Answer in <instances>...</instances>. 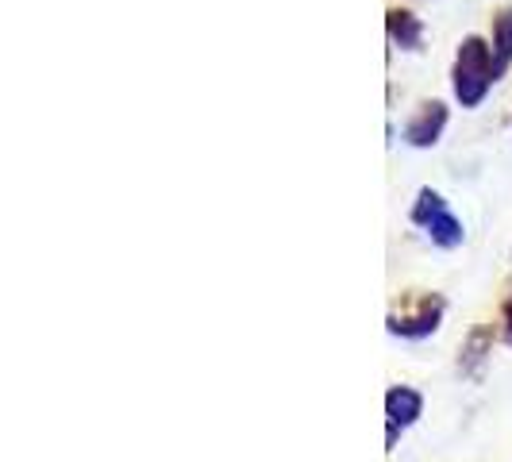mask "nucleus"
Wrapping results in <instances>:
<instances>
[{
  "mask_svg": "<svg viewBox=\"0 0 512 462\" xmlns=\"http://www.w3.org/2000/svg\"><path fill=\"white\" fill-rule=\"evenodd\" d=\"M497 81V66H493V47L478 35H466L455 51V66H451V89L462 108H478L489 97Z\"/></svg>",
  "mask_w": 512,
  "mask_h": 462,
  "instance_id": "f257e3e1",
  "label": "nucleus"
},
{
  "mask_svg": "<svg viewBox=\"0 0 512 462\" xmlns=\"http://www.w3.org/2000/svg\"><path fill=\"white\" fill-rule=\"evenodd\" d=\"M443 312L447 301L439 293H405L401 305L389 308V332L401 335V339H428L432 332H439L443 324Z\"/></svg>",
  "mask_w": 512,
  "mask_h": 462,
  "instance_id": "f03ea898",
  "label": "nucleus"
},
{
  "mask_svg": "<svg viewBox=\"0 0 512 462\" xmlns=\"http://www.w3.org/2000/svg\"><path fill=\"white\" fill-rule=\"evenodd\" d=\"M412 224L428 231V239H432L436 247H443V251H455V247H462V239H466L462 220L447 208L443 193H436V189H420V193H416Z\"/></svg>",
  "mask_w": 512,
  "mask_h": 462,
  "instance_id": "7ed1b4c3",
  "label": "nucleus"
},
{
  "mask_svg": "<svg viewBox=\"0 0 512 462\" xmlns=\"http://www.w3.org/2000/svg\"><path fill=\"white\" fill-rule=\"evenodd\" d=\"M420 412H424V397H420L412 385H393V389L385 393V424H389V432H385V451L397 447V436L420 420Z\"/></svg>",
  "mask_w": 512,
  "mask_h": 462,
  "instance_id": "20e7f679",
  "label": "nucleus"
},
{
  "mask_svg": "<svg viewBox=\"0 0 512 462\" xmlns=\"http://www.w3.org/2000/svg\"><path fill=\"white\" fill-rule=\"evenodd\" d=\"M443 131H447V104L424 101V104H416L412 120L405 124V143L416 147V151H428V147H436Z\"/></svg>",
  "mask_w": 512,
  "mask_h": 462,
  "instance_id": "39448f33",
  "label": "nucleus"
},
{
  "mask_svg": "<svg viewBox=\"0 0 512 462\" xmlns=\"http://www.w3.org/2000/svg\"><path fill=\"white\" fill-rule=\"evenodd\" d=\"M385 31H389V43L401 47V51H420L424 47V20L409 8H393L385 16Z\"/></svg>",
  "mask_w": 512,
  "mask_h": 462,
  "instance_id": "423d86ee",
  "label": "nucleus"
},
{
  "mask_svg": "<svg viewBox=\"0 0 512 462\" xmlns=\"http://www.w3.org/2000/svg\"><path fill=\"white\" fill-rule=\"evenodd\" d=\"M493 66H497V77L512 66V8H501L493 16Z\"/></svg>",
  "mask_w": 512,
  "mask_h": 462,
  "instance_id": "0eeeda50",
  "label": "nucleus"
},
{
  "mask_svg": "<svg viewBox=\"0 0 512 462\" xmlns=\"http://www.w3.org/2000/svg\"><path fill=\"white\" fill-rule=\"evenodd\" d=\"M486 355H489V332L486 328H474L470 339L462 343V374H478Z\"/></svg>",
  "mask_w": 512,
  "mask_h": 462,
  "instance_id": "6e6552de",
  "label": "nucleus"
},
{
  "mask_svg": "<svg viewBox=\"0 0 512 462\" xmlns=\"http://www.w3.org/2000/svg\"><path fill=\"white\" fill-rule=\"evenodd\" d=\"M501 335H505V343L512 347V293L505 297V308H501Z\"/></svg>",
  "mask_w": 512,
  "mask_h": 462,
  "instance_id": "1a4fd4ad",
  "label": "nucleus"
}]
</instances>
